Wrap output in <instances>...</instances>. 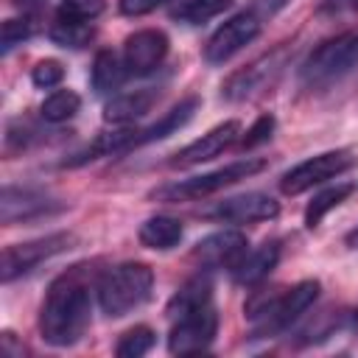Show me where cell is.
Segmentation results:
<instances>
[{"label": "cell", "mask_w": 358, "mask_h": 358, "mask_svg": "<svg viewBox=\"0 0 358 358\" xmlns=\"http://www.w3.org/2000/svg\"><path fill=\"white\" fill-rule=\"evenodd\" d=\"M90 282L87 263L59 274L39 308V336L50 347H73L90 327Z\"/></svg>", "instance_id": "cell-1"}, {"label": "cell", "mask_w": 358, "mask_h": 358, "mask_svg": "<svg viewBox=\"0 0 358 358\" xmlns=\"http://www.w3.org/2000/svg\"><path fill=\"white\" fill-rule=\"evenodd\" d=\"M154 288V271L145 263H120L98 280V305L109 319H120L148 302Z\"/></svg>", "instance_id": "cell-2"}, {"label": "cell", "mask_w": 358, "mask_h": 358, "mask_svg": "<svg viewBox=\"0 0 358 358\" xmlns=\"http://www.w3.org/2000/svg\"><path fill=\"white\" fill-rule=\"evenodd\" d=\"M352 73H358V31L324 39L302 64V81L308 87H330Z\"/></svg>", "instance_id": "cell-3"}, {"label": "cell", "mask_w": 358, "mask_h": 358, "mask_svg": "<svg viewBox=\"0 0 358 358\" xmlns=\"http://www.w3.org/2000/svg\"><path fill=\"white\" fill-rule=\"evenodd\" d=\"M266 168V159L263 157H243V159H235L224 168H215L210 173H201V176H187V179H179L173 185H165V187H157L151 193V199H159V201H193V199H204V196H213L241 179H249L255 173H260Z\"/></svg>", "instance_id": "cell-4"}, {"label": "cell", "mask_w": 358, "mask_h": 358, "mask_svg": "<svg viewBox=\"0 0 358 358\" xmlns=\"http://www.w3.org/2000/svg\"><path fill=\"white\" fill-rule=\"evenodd\" d=\"M319 291H322L319 280H302L294 288L271 291V296L266 299L260 313L252 319V324H255L252 336L255 338H274V336H280L282 330H288L316 302Z\"/></svg>", "instance_id": "cell-5"}, {"label": "cell", "mask_w": 358, "mask_h": 358, "mask_svg": "<svg viewBox=\"0 0 358 358\" xmlns=\"http://www.w3.org/2000/svg\"><path fill=\"white\" fill-rule=\"evenodd\" d=\"M76 243V235L73 232H50V235H42V238H34V241H25V243H11L3 249V266H0V277L3 282H11L28 271H34L36 266H42L45 260L73 249Z\"/></svg>", "instance_id": "cell-6"}, {"label": "cell", "mask_w": 358, "mask_h": 358, "mask_svg": "<svg viewBox=\"0 0 358 358\" xmlns=\"http://www.w3.org/2000/svg\"><path fill=\"white\" fill-rule=\"evenodd\" d=\"M358 162V157L350 148H333V151H322L299 165H294L291 171L282 173L280 179V190L285 196H299L305 190H310L313 185H322L333 176H341L344 171H350Z\"/></svg>", "instance_id": "cell-7"}, {"label": "cell", "mask_w": 358, "mask_h": 358, "mask_svg": "<svg viewBox=\"0 0 358 358\" xmlns=\"http://www.w3.org/2000/svg\"><path fill=\"white\" fill-rule=\"evenodd\" d=\"M218 333V313L210 305L185 313L179 319H173V327L168 333V350L173 355H190V352H204L213 338Z\"/></svg>", "instance_id": "cell-8"}, {"label": "cell", "mask_w": 358, "mask_h": 358, "mask_svg": "<svg viewBox=\"0 0 358 358\" xmlns=\"http://www.w3.org/2000/svg\"><path fill=\"white\" fill-rule=\"evenodd\" d=\"M263 28V20L249 8V11H241L235 17H229L224 25L215 28V34L207 39L204 45V59L210 64H224L229 62L238 50H243Z\"/></svg>", "instance_id": "cell-9"}, {"label": "cell", "mask_w": 358, "mask_h": 358, "mask_svg": "<svg viewBox=\"0 0 358 358\" xmlns=\"http://www.w3.org/2000/svg\"><path fill=\"white\" fill-rule=\"evenodd\" d=\"M285 67V48H277L260 59H255L252 64H246L243 70L232 73L224 84H221V98L224 101H246L252 95H257L263 87H268L280 70Z\"/></svg>", "instance_id": "cell-10"}, {"label": "cell", "mask_w": 358, "mask_h": 358, "mask_svg": "<svg viewBox=\"0 0 358 358\" xmlns=\"http://www.w3.org/2000/svg\"><path fill=\"white\" fill-rule=\"evenodd\" d=\"M238 140H241V123L238 120H224V123L213 126L207 134H201L199 140H193L185 148H179L168 159V165L171 168H193V165H201L207 159H215L227 148H232Z\"/></svg>", "instance_id": "cell-11"}, {"label": "cell", "mask_w": 358, "mask_h": 358, "mask_svg": "<svg viewBox=\"0 0 358 358\" xmlns=\"http://www.w3.org/2000/svg\"><path fill=\"white\" fill-rule=\"evenodd\" d=\"M59 210H64V204H59L56 199L45 196L42 190H34V187L6 185L0 193V221L6 227L20 224V221H36V218L53 215Z\"/></svg>", "instance_id": "cell-12"}, {"label": "cell", "mask_w": 358, "mask_h": 358, "mask_svg": "<svg viewBox=\"0 0 358 358\" xmlns=\"http://www.w3.org/2000/svg\"><path fill=\"white\" fill-rule=\"evenodd\" d=\"M168 56V36L157 28H143L126 36L123 42V62L129 76H148L154 73L162 59Z\"/></svg>", "instance_id": "cell-13"}, {"label": "cell", "mask_w": 358, "mask_h": 358, "mask_svg": "<svg viewBox=\"0 0 358 358\" xmlns=\"http://www.w3.org/2000/svg\"><path fill=\"white\" fill-rule=\"evenodd\" d=\"M246 235L238 232V229H221V232H213L207 238H201L190 257L204 266V268H235L241 263V257L246 255Z\"/></svg>", "instance_id": "cell-14"}, {"label": "cell", "mask_w": 358, "mask_h": 358, "mask_svg": "<svg viewBox=\"0 0 358 358\" xmlns=\"http://www.w3.org/2000/svg\"><path fill=\"white\" fill-rule=\"evenodd\" d=\"M213 218L227 221V224H255V221H271L280 215V204L268 193H243L224 199L213 213Z\"/></svg>", "instance_id": "cell-15"}, {"label": "cell", "mask_w": 358, "mask_h": 358, "mask_svg": "<svg viewBox=\"0 0 358 358\" xmlns=\"http://www.w3.org/2000/svg\"><path fill=\"white\" fill-rule=\"evenodd\" d=\"M277 260H280V243L266 241L263 246H257L255 252L241 257V263L232 268V277L238 285H257L260 280H266L274 271Z\"/></svg>", "instance_id": "cell-16"}, {"label": "cell", "mask_w": 358, "mask_h": 358, "mask_svg": "<svg viewBox=\"0 0 358 358\" xmlns=\"http://www.w3.org/2000/svg\"><path fill=\"white\" fill-rule=\"evenodd\" d=\"M182 235H185V227H182V221L173 218V215H151V218H145V221L140 224V229H137L140 243H143L145 249H157V252H168V249L179 246Z\"/></svg>", "instance_id": "cell-17"}, {"label": "cell", "mask_w": 358, "mask_h": 358, "mask_svg": "<svg viewBox=\"0 0 358 358\" xmlns=\"http://www.w3.org/2000/svg\"><path fill=\"white\" fill-rule=\"evenodd\" d=\"M157 101V92L154 90H134V92H123V95H115L112 101H106L103 106V120L106 123H131L137 117H143Z\"/></svg>", "instance_id": "cell-18"}, {"label": "cell", "mask_w": 358, "mask_h": 358, "mask_svg": "<svg viewBox=\"0 0 358 358\" xmlns=\"http://www.w3.org/2000/svg\"><path fill=\"white\" fill-rule=\"evenodd\" d=\"M196 109H199V98H196V95H190V98L179 101V103H176L173 109H168L157 123H151L148 129L137 131L134 145H145V143H154V140H162V137H168V134L179 131V129L193 117V112H196Z\"/></svg>", "instance_id": "cell-19"}, {"label": "cell", "mask_w": 358, "mask_h": 358, "mask_svg": "<svg viewBox=\"0 0 358 358\" xmlns=\"http://www.w3.org/2000/svg\"><path fill=\"white\" fill-rule=\"evenodd\" d=\"M126 76H129V70H126L123 56H117L115 50H98L95 53V62H92V90L98 95L115 92L126 81Z\"/></svg>", "instance_id": "cell-20"}, {"label": "cell", "mask_w": 358, "mask_h": 358, "mask_svg": "<svg viewBox=\"0 0 358 358\" xmlns=\"http://www.w3.org/2000/svg\"><path fill=\"white\" fill-rule=\"evenodd\" d=\"M210 302H213V282H210V277H193V280H187V282L171 296V302H168V316H171V319H179V316L193 313V310H199V308H204V305H210Z\"/></svg>", "instance_id": "cell-21"}, {"label": "cell", "mask_w": 358, "mask_h": 358, "mask_svg": "<svg viewBox=\"0 0 358 358\" xmlns=\"http://www.w3.org/2000/svg\"><path fill=\"white\" fill-rule=\"evenodd\" d=\"M355 190H358L355 182H338V185H333V187L316 193V196L308 201V207H305V227H308V229H316V227L322 224V218H324L330 210H336L338 204H344Z\"/></svg>", "instance_id": "cell-22"}, {"label": "cell", "mask_w": 358, "mask_h": 358, "mask_svg": "<svg viewBox=\"0 0 358 358\" xmlns=\"http://www.w3.org/2000/svg\"><path fill=\"white\" fill-rule=\"evenodd\" d=\"M95 36V28L92 22H84V20H70V17H56V22L50 25V39L59 45V48H87Z\"/></svg>", "instance_id": "cell-23"}, {"label": "cell", "mask_w": 358, "mask_h": 358, "mask_svg": "<svg viewBox=\"0 0 358 358\" xmlns=\"http://www.w3.org/2000/svg\"><path fill=\"white\" fill-rule=\"evenodd\" d=\"M235 0H187L179 8H173V20L185 22V25H204L213 17L224 14L232 8Z\"/></svg>", "instance_id": "cell-24"}, {"label": "cell", "mask_w": 358, "mask_h": 358, "mask_svg": "<svg viewBox=\"0 0 358 358\" xmlns=\"http://www.w3.org/2000/svg\"><path fill=\"white\" fill-rule=\"evenodd\" d=\"M78 109H81L78 92H73V90H56V92H50V95L42 101L39 115H42V120H48V123H64V120H70Z\"/></svg>", "instance_id": "cell-25"}, {"label": "cell", "mask_w": 358, "mask_h": 358, "mask_svg": "<svg viewBox=\"0 0 358 358\" xmlns=\"http://www.w3.org/2000/svg\"><path fill=\"white\" fill-rule=\"evenodd\" d=\"M151 347H154V330L148 324H137V327H131V330H126L120 336V341L115 347V355H120V358H140Z\"/></svg>", "instance_id": "cell-26"}, {"label": "cell", "mask_w": 358, "mask_h": 358, "mask_svg": "<svg viewBox=\"0 0 358 358\" xmlns=\"http://www.w3.org/2000/svg\"><path fill=\"white\" fill-rule=\"evenodd\" d=\"M31 34H34V22H31L28 17H22V20H20V17L6 20L3 28H0V50H3V56L11 53L17 45H22Z\"/></svg>", "instance_id": "cell-27"}, {"label": "cell", "mask_w": 358, "mask_h": 358, "mask_svg": "<svg viewBox=\"0 0 358 358\" xmlns=\"http://www.w3.org/2000/svg\"><path fill=\"white\" fill-rule=\"evenodd\" d=\"M103 8H106V0H62V6H59V17H70V20L92 22Z\"/></svg>", "instance_id": "cell-28"}, {"label": "cell", "mask_w": 358, "mask_h": 358, "mask_svg": "<svg viewBox=\"0 0 358 358\" xmlns=\"http://www.w3.org/2000/svg\"><path fill=\"white\" fill-rule=\"evenodd\" d=\"M62 78H64V67L56 59H42V62H36L31 67V81L39 90H50V87L62 84Z\"/></svg>", "instance_id": "cell-29"}, {"label": "cell", "mask_w": 358, "mask_h": 358, "mask_svg": "<svg viewBox=\"0 0 358 358\" xmlns=\"http://www.w3.org/2000/svg\"><path fill=\"white\" fill-rule=\"evenodd\" d=\"M271 131H274V115H260V117L246 129V134L241 137V148H255V145L266 143V140L271 137Z\"/></svg>", "instance_id": "cell-30"}, {"label": "cell", "mask_w": 358, "mask_h": 358, "mask_svg": "<svg viewBox=\"0 0 358 358\" xmlns=\"http://www.w3.org/2000/svg\"><path fill=\"white\" fill-rule=\"evenodd\" d=\"M165 0H117V8L120 14L126 17H143V14H151L157 6H162Z\"/></svg>", "instance_id": "cell-31"}, {"label": "cell", "mask_w": 358, "mask_h": 358, "mask_svg": "<svg viewBox=\"0 0 358 358\" xmlns=\"http://www.w3.org/2000/svg\"><path fill=\"white\" fill-rule=\"evenodd\" d=\"M291 0H255L252 3V11L260 17V20H271L277 11H282Z\"/></svg>", "instance_id": "cell-32"}, {"label": "cell", "mask_w": 358, "mask_h": 358, "mask_svg": "<svg viewBox=\"0 0 358 358\" xmlns=\"http://www.w3.org/2000/svg\"><path fill=\"white\" fill-rule=\"evenodd\" d=\"M344 243H347V246H350V249H358V227H355V229H350V232H347V238H344Z\"/></svg>", "instance_id": "cell-33"}, {"label": "cell", "mask_w": 358, "mask_h": 358, "mask_svg": "<svg viewBox=\"0 0 358 358\" xmlns=\"http://www.w3.org/2000/svg\"><path fill=\"white\" fill-rule=\"evenodd\" d=\"M17 6H22V8H34V6H42V0H14Z\"/></svg>", "instance_id": "cell-34"}]
</instances>
